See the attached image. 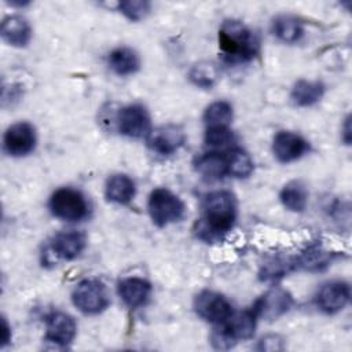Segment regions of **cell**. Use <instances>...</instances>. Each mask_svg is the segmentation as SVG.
<instances>
[{"mask_svg":"<svg viewBox=\"0 0 352 352\" xmlns=\"http://www.w3.org/2000/svg\"><path fill=\"white\" fill-rule=\"evenodd\" d=\"M217 40L224 59L232 63L252 60L260 50L254 32L236 19H227L221 23Z\"/></svg>","mask_w":352,"mask_h":352,"instance_id":"2","label":"cell"},{"mask_svg":"<svg viewBox=\"0 0 352 352\" xmlns=\"http://www.w3.org/2000/svg\"><path fill=\"white\" fill-rule=\"evenodd\" d=\"M121 135L133 139H147L151 133V117L143 104L132 103L120 109L116 117Z\"/></svg>","mask_w":352,"mask_h":352,"instance_id":"6","label":"cell"},{"mask_svg":"<svg viewBox=\"0 0 352 352\" xmlns=\"http://www.w3.org/2000/svg\"><path fill=\"white\" fill-rule=\"evenodd\" d=\"M351 298V287L346 282L331 280L318 290L315 302L324 314H337L342 311Z\"/></svg>","mask_w":352,"mask_h":352,"instance_id":"11","label":"cell"},{"mask_svg":"<svg viewBox=\"0 0 352 352\" xmlns=\"http://www.w3.org/2000/svg\"><path fill=\"white\" fill-rule=\"evenodd\" d=\"M227 155V173L236 179H245L252 175L254 164L252 157L239 147H232L226 151Z\"/></svg>","mask_w":352,"mask_h":352,"instance_id":"25","label":"cell"},{"mask_svg":"<svg viewBox=\"0 0 352 352\" xmlns=\"http://www.w3.org/2000/svg\"><path fill=\"white\" fill-rule=\"evenodd\" d=\"M51 213L65 221H80L88 216L89 206L85 195L72 187H60L50 198Z\"/></svg>","mask_w":352,"mask_h":352,"instance_id":"4","label":"cell"},{"mask_svg":"<svg viewBox=\"0 0 352 352\" xmlns=\"http://www.w3.org/2000/svg\"><path fill=\"white\" fill-rule=\"evenodd\" d=\"M186 136L180 126L168 124L151 131L147 138L148 147L160 155H172L184 144Z\"/></svg>","mask_w":352,"mask_h":352,"instance_id":"13","label":"cell"},{"mask_svg":"<svg viewBox=\"0 0 352 352\" xmlns=\"http://www.w3.org/2000/svg\"><path fill=\"white\" fill-rule=\"evenodd\" d=\"M87 246V238L80 231H63L56 234L51 243V253L60 260H73L78 257Z\"/></svg>","mask_w":352,"mask_h":352,"instance_id":"14","label":"cell"},{"mask_svg":"<svg viewBox=\"0 0 352 352\" xmlns=\"http://www.w3.org/2000/svg\"><path fill=\"white\" fill-rule=\"evenodd\" d=\"M117 292L124 304L129 308H139L147 302L151 294V285L143 278H124L117 285Z\"/></svg>","mask_w":352,"mask_h":352,"instance_id":"15","label":"cell"},{"mask_svg":"<svg viewBox=\"0 0 352 352\" xmlns=\"http://www.w3.org/2000/svg\"><path fill=\"white\" fill-rule=\"evenodd\" d=\"M37 144L34 126L28 121H19L7 128L3 136V147L11 157H25L30 154Z\"/></svg>","mask_w":352,"mask_h":352,"instance_id":"8","label":"cell"},{"mask_svg":"<svg viewBox=\"0 0 352 352\" xmlns=\"http://www.w3.org/2000/svg\"><path fill=\"white\" fill-rule=\"evenodd\" d=\"M345 132H344V142L346 143V144H349V142H351V133H349V117H346L345 118Z\"/></svg>","mask_w":352,"mask_h":352,"instance_id":"32","label":"cell"},{"mask_svg":"<svg viewBox=\"0 0 352 352\" xmlns=\"http://www.w3.org/2000/svg\"><path fill=\"white\" fill-rule=\"evenodd\" d=\"M336 257V253L327 250L320 243L309 245L297 258V268L307 271H322L329 267Z\"/></svg>","mask_w":352,"mask_h":352,"instance_id":"20","label":"cell"},{"mask_svg":"<svg viewBox=\"0 0 352 352\" xmlns=\"http://www.w3.org/2000/svg\"><path fill=\"white\" fill-rule=\"evenodd\" d=\"M77 334L74 318L66 312L55 311L45 318V341L58 348H66Z\"/></svg>","mask_w":352,"mask_h":352,"instance_id":"10","label":"cell"},{"mask_svg":"<svg viewBox=\"0 0 352 352\" xmlns=\"http://www.w3.org/2000/svg\"><path fill=\"white\" fill-rule=\"evenodd\" d=\"M324 89V85L320 81L301 78L292 88L290 100L294 106L309 107L323 98Z\"/></svg>","mask_w":352,"mask_h":352,"instance_id":"19","label":"cell"},{"mask_svg":"<svg viewBox=\"0 0 352 352\" xmlns=\"http://www.w3.org/2000/svg\"><path fill=\"white\" fill-rule=\"evenodd\" d=\"M217 67L209 62H199L194 65L188 73L190 81L199 88H212L217 81Z\"/></svg>","mask_w":352,"mask_h":352,"instance_id":"28","label":"cell"},{"mask_svg":"<svg viewBox=\"0 0 352 352\" xmlns=\"http://www.w3.org/2000/svg\"><path fill=\"white\" fill-rule=\"evenodd\" d=\"M194 168L204 179L209 182L220 180L228 176L226 151H208L197 157Z\"/></svg>","mask_w":352,"mask_h":352,"instance_id":"17","label":"cell"},{"mask_svg":"<svg viewBox=\"0 0 352 352\" xmlns=\"http://www.w3.org/2000/svg\"><path fill=\"white\" fill-rule=\"evenodd\" d=\"M194 311L201 319L213 324L223 323L234 312L231 302L213 290H202L195 296Z\"/></svg>","mask_w":352,"mask_h":352,"instance_id":"7","label":"cell"},{"mask_svg":"<svg viewBox=\"0 0 352 352\" xmlns=\"http://www.w3.org/2000/svg\"><path fill=\"white\" fill-rule=\"evenodd\" d=\"M293 305L292 294L280 287H275L264 293L256 300L252 309L257 319L275 320L285 315Z\"/></svg>","mask_w":352,"mask_h":352,"instance_id":"9","label":"cell"},{"mask_svg":"<svg viewBox=\"0 0 352 352\" xmlns=\"http://www.w3.org/2000/svg\"><path fill=\"white\" fill-rule=\"evenodd\" d=\"M272 33L279 41L293 44L302 37L304 26L292 15H279L272 21Z\"/></svg>","mask_w":352,"mask_h":352,"instance_id":"24","label":"cell"},{"mask_svg":"<svg viewBox=\"0 0 352 352\" xmlns=\"http://www.w3.org/2000/svg\"><path fill=\"white\" fill-rule=\"evenodd\" d=\"M72 301L85 315L100 314L110 304L107 289L99 279H82L78 282L73 289Z\"/></svg>","mask_w":352,"mask_h":352,"instance_id":"5","label":"cell"},{"mask_svg":"<svg viewBox=\"0 0 352 352\" xmlns=\"http://www.w3.org/2000/svg\"><path fill=\"white\" fill-rule=\"evenodd\" d=\"M117 10L129 21H142L151 10V4L144 0H128L120 1Z\"/></svg>","mask_w":352,"mask_h":352,"instance_id":"29","label":"cell"},{"mask_svg":"<svg viewBox=\"0 0 352 352\" xmlns=\"http://www.w3.org/2000/svg\"><path fill=\"white\" fill-rule=\"evenodd\" d=\"M135 192V182L125 173H114L106 180L104 195L113 204L126 205L132 201Z\"/></svg>","mask_w":352,"mask_h":352,"instance_id":"18","label":"cell"},{"mask_svg":"<svg viewBox=\"0 0 352 352\" xmlns=\"http://www.w3.org/2000/svg\"><path fill=\"white\" fill-rule=\"evenodd\" d=\"M279 199L283 208H286L290 212L300 213L304 212L307 208L308 190L302 182L292 180L282 187L279 192Z\"/></svg>","mask_w":352,"mask_h":352,"instance_id":"23","label":"cell"},{"mask_svg":"<svg viewBox=\"0 0 352 352\" xmlns=\"http://www.w3.org/2000/svg\"><path fill=\"white\" fill-rule=\"evenodd\" d=\"M202 216L197 221L195 234L199 239L213 242L227 234L238 214L236 198L232 192L217 190L206 194L202 201Z\"/></svg>","mask_w":352,"mask_h":352,"instance_id":"1","label":"cell"},{"mask_svg":"<svg viewBox=\"0 0 352 352\" xmlns=\"http://www.w3.org/2000/svg\"><path fill=\"white\" fill-rule=\"evenodd\" d=\"M297 268V258L292 256H285V254H278V256H271L268 257L260 268L258 276L264 282H274L293 270Z\"/></svg>","mask_w":352,"mask_h":352,"instance_id":"22","label":"cell"},{"mask_svg":"<svg viewBox=\"0 0 352 352\" xmlns=\"http://www.w3.org/2000/svg\"><path fill=\"white\" fill-rule=\"evenodd\" d=\"M3 338H1V346H4V345H7L8 342H10V340H11V330H10V326H8V323H7V320H6V318H3Z\"/></svg>","mask_w":352,"mask_h":352,"instance_id":"31","label":"cell"},{"mask_svg":"<svg viewBox=\"0 0 352 352\" xmlns=\"http://www.w3.org/2000/svg\"><path fill=\"white\" fill-rule=\"evenodd\" d=\"M204 140L212 151H227L232 148L235 135L230 126H206Z\"/></svg>","mask_w":352,"mask_h":352,"instance_id":"27","label":"cell"},{"mask_svg":"<svg viewBox=\"0 0 352 352\" xmlns=\"http://www.w3.org/2000/svg\"><path fill=\"white\" fill-rule=\"evenodd\" d=\"M147 209L150 219L157 227H166L183 219L186 206L176 194L168 188L160 187L151 191Z\"/></svg>","mask_w":352,"mask_h":352,"instance_id":"3","label":"cell"},{"mask_svg":"<svg viewBox=\"0 0 352 352\" xmlns=\"http://www.w3.org/2000/svg\"><path fill=\"white\" fill-rule=\"evenodd\" d=\"M109 67L117 76H131L140 67V58L138 52L129 47L114 48L107 58Z\"/></svg>","mask_w":352,"mask_h":352,"instance_id":"21","label":"cell"},{"mask_svg":"<svg viewBox=\"0 0 352 352\" xmlns=\"http://www.w3.org/2000/svg\"><path fill=\"white\" fill-rule=\"evenodd\" d=\"M309 150L308 142L298 133L290 131H279L272 140V153L282 164L300 160Z\"/></svg>","mask_w":352,"mask_h":352,"instance_id":"12","label":"cell"},{"mask_svg":"<svg viewBox=\"0 0 352 352\" xmlns=\"http://www.w3.org/2000/svg\"><path fill=\"white\" fill-rule=\"evenodd\" d=\"M232 117L234 110L227 100H216L204 111V122L206 126H230Z\"/></svg>","mask_w":352,"mask_h":352,"instance_id":"26","label":"cell"},{"mask_svg":"<svg viewBox=\"0 0 352 352\" xmlns=\"http://www.w3.org/2000/svg\"><path fill=\"white\" fill-rule=\"evenodd\" d=\"M1 37L12 47H26L32 38V26L21 15H8L1 22Z\"/></svg>","mask_w":352,"mask_h":352,"instance_id":"16","label":"cell"},{"mask_svg":"<svg viewBox=\"0 0 352 352\" xmlns=\"http://www.w3.org/2000/svg\"><path fill=\"white\" fill-rule=\"evenodd\" d=\"M257 349L260 351H282L283 349V340L276 334L265 336L260 340Z\"/></svg>","mask_w":352,"mask_h":352,"instance_id":"30","label":"cell"}]
</instances>
